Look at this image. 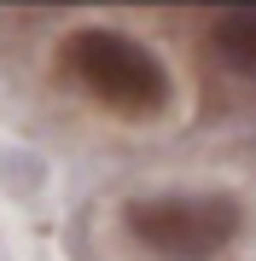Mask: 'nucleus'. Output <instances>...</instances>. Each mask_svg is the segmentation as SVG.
<instances>
[{
    "mask_svg": "<svg viewBox=\"0 0 256 261\" xmlns=\"http://www.w3.org/2000/svg\"><path fill=\"white\" fill-rule=\"evenodd\" d=\"M245 226V209L216 192H187V197H140L128 203V232L163 261H210L221 255Z\"/></svg>",
    "mask_w": 256,
    "mask_h": 261,
    "instance_id": "2",
    "label": "nucleus"
},
{
    "mask_svg": "<svg viewBox=\"0 0 256 261\" xmlns=\"http://www.w3.org/2000/svg\"><path fill=\"white\" fill-rule=\"evenodd\" d=\"M64 70L123 116H157L169 105V70L117 29H76L64 41Z\"/></svg>",
    "mask_w": 256,
    "mask_h": 261,
    "instance_id": "1",
    "label": "nucleus"
},
{
    "mask_svg": "<svg viewBox=\"0 0 256 261\" xmlns=\"http://www.w3.org/2000/svg\"><path fill=\"white\" fill-rule=\"evenodd\" d=\"M210 47L239 75H256V6H233L210 23Z\"/></svg>",
    "mask_w": 256,
    "mask_h": 261,
    "instance_id": "3",
    "label": "nucleus"
}]
</instances>
